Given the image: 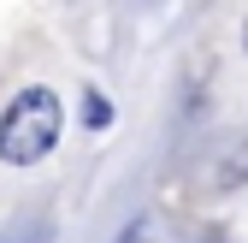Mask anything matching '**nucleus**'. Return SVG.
<instances>
[{
  "label": "nucleus",
  "mask_w": 248,
  "mask_h": 243,
  "mask_svg": "<svg viewBox=\"0 0 248 243\" xmlns=\"http://www.w3.org/2000/svg\"><path fill=\"white\" fill-rule=\"evenodd\" d=\"M59 125H65V107H59L53 89H42V83L18 89V95L6 101V113H0V160L6 166L47 160L53 142H59Z\"/></svg>",
  "instance_id": "f257e3e1"
},
{
  "label": "nucleus",
  "mask_w": 248,
  "mask_h": 243,
  "mask_svg": "<svg viewBox=\"0 0 248 243\" xmlns=\"http://www.w3.org/2000/svg\"><path fill=\"white\" fill-rule=\"evenodd\" d=\"M242 53H248V18H242Z\"/></svg>",
  "instance_id": "7ed1b4c3"
},
{
  "label": "nucleus",
  "mask_w": 248,
  "mask_h": 243,
  "mask_svg": "<svg viewBox=\"0 0 248 243\" xmlns=\"http://www.w3.org/2000/svg\"><path fill=\"white\" fill-rule=\"evenodd\" d=\"M83 119H89V131H107V125H112V101H107V95H89V101H83Z\"/></svg>",
  "instance_id": "f03ea898"
}]
</instances>
